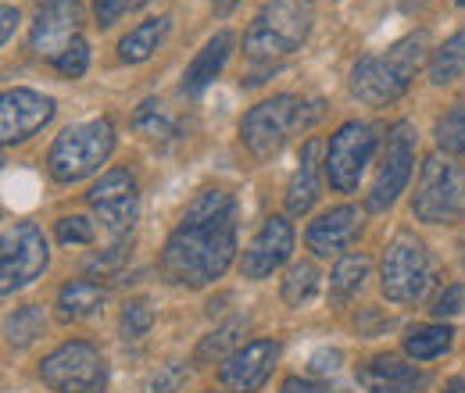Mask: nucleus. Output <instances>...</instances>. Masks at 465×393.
I'll list each match as a JSON object with an SVG mask.
<instances>
[{
  "label": "nucleus",
  "instance_id": "f257e3e1",
  "mask_svg": "<svg viewBox=\"0 0 465 393\" xmlns=\"http://www.w3.org/2000/svg\"><path fill=\"white\" fill-rule=\"evenodd\" d=\"M236 258V201L226 190L197 193L169 232L162 276L186 290H204L226 276Z\"/></svg>",
  "mask_w": 465,
  "mask_h": 393
},
{
  "label": "nucleus",
  "instance_id": "f03ea898",
  "mask_svg": "<svg viewBox=\"0 0 465 393\" xmlns=\"http://www.w3.org/2000/svg\"><path fill=\"white\" fill-rule=\"evenodd\" d=\"M426 51H430V36L408 33L398 44H391L383 54H365L351 68V93L369 108H383L405 97L415 72L426 61Z\"/></svg>",
  "mask_w": 465,
  "mask_h": 393
},
{
  "label": "nucleus",
  "instance_id": "7ed1b4c3",
  "mask_svg": "<svg viewBox=\"0 0 465 393\" xmlns=\"http://www.w3.org/2000/svg\"><path fill=\"white\" fill-rule=\"evenodd\" d=\"M315 25V4L312 0H269L251 29L243 33V54L251 61H280L301 51Z\"/></svg>",
  "mask_w": 465,
  "mask_h": 393
},
{
  "label": "nucleus",
  "instance_id": "20e7f679",
  "mask_svg": "<svg viewBox=\"0 0 465 393\" xmlns=\"http://www.w3.org/2000/svg\"><path fill=\"white\" fill-rule=\"evenodd\" d=\"M115 151V125L108 118H90V122H75L68 129H61V136L47 151V172L54 182H79L101 165H108Z\"/></svg>",
  "mask_w": 465,
  "mask_h": 393
},
{
  "label": "nucleus",
  "instance_id": "39448f33",
  "mask_svg": "<svg viewBox=\"0 0 465 393\" xmlns=\"http://www.w3.org/2000/svg\"><path fill=\"white\" fill-rule=\"evenodd\" d=\"M308 108H312V104L297 101L293 93H276V97L254 104L251 112L243 114V122H240V140H243V147H247L258 162L276 158L297 129H308V125L319 118V108H315V112H308Z\"/></svg>",
  "mask_w": 465,
  "mask_h": 393
},
{
  "label": "nucleus",
  "instance_id": "423d86ee",
  "mask_svg": "<svg viewBox=\"0 0 465 393\" xmlns=\"http://www.w3.org/2000/svg\"><path fill=\"white\" fill-rule=\"evenodd\" d=\"M411 215L426 225H448L465 219V169L448 154L426 158L419 186L411 193Z\"/></svg>",
  "mask_w": 465,
  "mask_h": 393
},
{
  "label": "nucleus",
  "instance_id": "0eeeda50",
  "mask_svg": "<svg viewBox=\"0 0 465 393\" xmlns=\"http://www.w3.org/2000/svg\"><path fill=\"white\" fill-rule=\"evenodd\" d=\"M40 379L54 393H104L108 358L90 339H68L40 361Z\"/></svg>",
  "mask_w": 465,
  "mask_h": 393
},
{
  "label": "nucleus",
  "instance_id": "6e6552de",
  "mask_svg": "<svg viewBox=\"0 0 465 393\" xmlns=\"http://www.w3.org/2000/svg\"><path fill=\"white\" fill-rule=\"evenodd\" d=\"M430 280H433V265H430L426 243L415 232L401 229L387 243V254H383V265H380L383 297L394 300V304H415L430 290Z\"/></svg>",
  "mask_w": 465,
  "mask_h": 393
},
{
  "label": "nucleus",
  "instance_id": "1a4fd4ad",
  "mask_svg": "<svg viewBox=\"0 0 465 393\" xmlns=\"http://www.w3.org/2000/svg\"><path fill=\"white\" fill-rule=\"evenodd\" d=\"M51 265V243L36 222H18L4 232V251H0V290L11 297L15 290H25L36 282Z\"/></svg>",
  "mask_w": 465,
  "mask_h": 393
},
{
  "label": "nucleus",
  "instance_id": "9d476101",
  "mask_svg": "<svg viewBox=\"0 0 465 393\" xmlns=\"http://www.w3.org/2000/svg\"><path fill=\"white\" fill-rule=\"evenodd\" d=\"M376 125L369 122H344L333 136H330V147H326V158H322V172L330 179V186L337 193H354L358 182H361V172L372 162L376 154Z\"/></svg>",
  "mask_w": 465,
  "mask_h": 393
},
{
  "label": "nucleus",
  "instance_id": "9b49d317",
  "mask_svg": "<svg viewBox=\"0 0 465 393\" xmlns=\"http://www.w3.org/2000/svg\"><path fill=\"white\" fill-rule=\"evenodd\" d=\"M415 140H419V133H415L411 122H394L391 125L383 162H380L376 179L369 186V197H365L369 211H387L408 190V179H411V169H415Z\"/></svg>",
  "mask_w": 465,
  "mask_h": 393
},
{
  "label": "nucleus",
  "instance_id": "f8f14e48",
  "mask_svg": "<svg viewBox=\"0 0 465 393\" xmlns=\"http://www.w3.org/2000/svg\"><path fill=\"white\" fill-rule=\"evenodd\" d=\"M94 215L101 219V225L115 236V243H122L140 215V186L136 175L129 169H108L86 193Z\"/></svg>",
  "mask_w": 465,
  "mask_h": 393
},
{
  "label": "nucleus",
  "instance_id": "ddd939ff",
  "mask_svg": "<svg viewBox=\"0 0 465 393\" xmlns=\"http://www.w3.org/2000/svg\"><path fill=\"white\" fill-rule=\"evenodd\" d=\"M58 112V104L47 93H36L29 86H15L0 97V140L4 147L25 143L29 136H36Z\"/></svg>",
  "mask_w": 465,
  "mask_h": 393
},
{
  "label": "nucleus",
  "instance_id": "4468645a",
  "mask_svg": "<svg viewBox=\"0 0 465 393\" xmlns=\"http://www.w3.org/2000/svg\"><path fill=\"white\" fill-rule=\"evenodd\" d=\"M83 22V4L79 0H44L36 7L33 29H29V47L40 57H54L79 36Z\"/></svg>",
  "mask_w": 465,
  "mask_h": 393
},
{
  "label": "nucleus",
  "instance_id": "2eb2a0df",
  "mask_svg": "<svg viewBox=\"0 0 465 393\" xmlns=\"http://www.w3.org/2000/svg\"><path fill=\"white\" fill-rule=\"evenodd\" d=\"M293 254V225L283 215L265 219V225L254 232V240L243 251L240 272L243 280H269L276 269H283Z\"/></svg>",
  "mask_w": 465,
  "mask_h": 393
},
{
  "label": "nucleus",
  "instance_id": "dca6fc26",
  "mask_svg": "<svg viewBox=\"0 0 465 393\" xmlns=\"http://www.w3.org/2000/svg\"><path fill=\"white\" fill-rule=\"evenodd\" d=\"M280 339H251L240 343L230 358L219 365V383L236 393H254L276 368Z\"/></svg>",
  "mask_w": 465,
  "mask_h": 393
},
{
  "label": "nucleus",
  "instance_id": "f3484780",
  "mask_svg": "<svg viewBox=\"0 0 465 393\" xmlns=\"http://www.w3.org/2000/svg\"><path fill=\"white\" fill-rule=\"evenodd\" d=\"M358 383L365 387V393H419L430 387V376L394 354H380L358 365Z\"/></svg>",
  "mask_w": 465,
  "mask_h": 393
},
{
  "label": "nucleus",
  "instance_id": "a211bd4d",
  "mask_svg": "<svg viewBox=\"0 0 465 393\" xmlns=\"http://www.w3.org/2000/svg\"><path fill=\"white\" fill-rule=\"evenodd\" d=\"M358 229H361V215H358V208H351V204H341V208H330V211H322L315 222L308 225V232H304V243H308V251H312V254H319V258H330V254H344L351 243H354Z\"/></svg>",
  "mask_w": 465,
  "mask_h": 393
},
{
  "label": "nucleus",
  "instance_id": "6ab92c4d",
  "mask_svg": "<svg viewBox=\"0 0 465 393\" xmlns=\"http://www.w3.org/2000/svg\"><path fill=\"white\" fill-rule=\"evenodd\" d=\"M230 54H232V33L223 29V33H215V36L197 51V57L190 61V68H186V75H183V93L201 97V93L223 75Z\"/></svg>",
  "mask_w": 465,
  "mask_h": 393
},
{
  "label": "nucleus",
  "instance_id": "aec40b11",
  "mask_svg": "<svg viewBox=\"0 0 465 393\" xmlns=\"http://www.w3.org/2000/svg\"><path fill=\"white\" fill-rule=\"evenodd\" d=\"M319 151H322V143L315 136L301 147V162H297L291 186H287V211L291 215H308L315 208V201H319V169H322Z\"/></svg>",
  "mask_w": 465,
  "mask_h": 393
},
{
  "label": "nucleus",
  "instance_id": "412c9836",
  "mask_svg": "<svg viewBox=\"0 0 465 393\" xmlns=\"http://www.w3.org/2000/svg\"><path fill=\"white\" fill-rule=\"evenodd\" d=\"M169 29H173V18H169V15H158V18H147V22L133 25V29L118 40V57H122L125 64H140V61H147V57L165 44Z\"/></svg>",
  "mask_w": 465,
  "mask_h": 393
},
{
  "label": "nucleus",
  "instance_id": "4be33fe9",
  "mask_svg": "<svg viewBox=\"0 0 465 393\" xmlns=\"http://www.w3.org/2000/svg\"><path fill=\"white\" fill-rule=\"evenodd\" d=\"M104 290L90 280H68L58 290V319L61 322H79V319H90L94 311L104 308Z\"/></svg>",
  "mask_w": 465,
  "mask_h": 393
},
{
  "label": "nucleus",
  "instance_id": "5701e85b",
  "mask_svg": "<svg viewBox=\"0 0 465 393\" xmlns=\"http://www.w3.org/2000/svg\"><path fill=\"white\" fill-rule=\"evenodd\" d=\"M465 75V29H459L451 40H444L430 57V83L448 86Z\"/></svg>",
  "mask_w": 465,
  "mask_h": 393
},
{
  "label": "nucleus",
  "instance_id": "b1692460",
  "mask_svg": "<svg viewBox=\"0 0 465 393\" xmlns=\"http://www.w3.org/2000/svg\"><path fill=\"white\" fill-rule=\"evenodd\" d=\"M369 269H372V261H369L365 254H344V258L337 261L333 276H330V293H333V300H337V304H348L351 297H358L365 280H369Z\"/></svg>",
  "mask_w": 465,
  "mask_h": 393
},
{
  "label": "nucleus",
  "instance_id": "393cba45",
  "mask_svg": "<svg viewBox=\"0 0 465 393\" xmlns=\"http://www.w3.org/2000/svg\"><path fill=\"white\" fill-rule=\"evenodd\" d=\"M455 329L451 326H411L405 333V354L415 361H433L444 350H451Z\"/></svg>",
  "mask_w": 465,
  "mask_h": 393
},
{
  "label": "nucleus",
  "instance_id": "a878e982",
  "mask_svg": "<svg viewBox=\"0 0 465 393\" xmlns=\"http://www.w3.org/2000/svg\"><path fill=\"white\" fill-rule=\"evenodd\" d=\"M319 269L312 265V261H293L291 269H287V276L280 282V297H283V304H291V308H301V304H308L315 293H319Z\"/></svg>",
  "mask_w": 465,
  "mask_h": 393
},
{
  "label": "nucleus",
  "instance_id": "bb28decb",
  "mask_svg": "<svg viewBox=\"0 0 465 393\" xmlns=\"http://www.w3.org/2000/svg\"><path fill=\"white\" fill-rule=\"evenodd\" d=\"M44 326H47V319H44V311L36 308V304H29V308H18L7 322H4V337H7V347H15V350H25L29 343H36V337H44Z\"/></svg>",
  "mask_w": 465,
  "mask_h": 393
},
{
  "label": "nucleus",
  "instance_id": "cd10ccee",
  "mask_svg": "<svg viewBox=\"0 0 465 393\" xmlns=\"http://www.w3.org/2000/svg\"><path fill=\"white\" fill-rule=\"evenodd\" d=\"M243 329H247L243 319H232L226 326H219L215 333H208V337L197 343V354H193V358H197V361H212V358H215V361H219V358L226 361L232 350H236V339H240Z\"/></svg>",
  "mask_w": 465,
  "mask_h": 393
},
{
  "label": "nucleus",
  "instance_id": "c85d7f7f",
  "mask_svg": "<svg viewBox=\"0 0 465 393\" xmlns=\"http://www.w3.org/2000/svg\"><path fill=\"white\" fill-rule=\"evenodd\" d=\"M437 143L444 154L465 158V101L437 118Z\"/></svg>",
  "mask_w": 465,
  "mask_h": 393
},
{
  "label": "nucleus",
  "instance_id": "c756f323",
  "mask_svg": "<svg viewBox=\"0 0 465 393\" xmlns=\"http://www.w3.org/2000/svg\"><path fill=\"white\" fill-rule=\"evenodd\" d=\"M133 125H136V133H143L147 140H169L175 133L173 118H169L162 101H143V104L136 108V114H133Z\"/></svg>",
  "mask_w": 465,
  "mask_h": 393
},
{
  "label": "nucleus",
  "instance_id": "7c9ffc66",
  "mask_svg": "<svg viewBox=\"0 0 465 393\" xmlns=\"http://www.w3.org/2000/svg\"><path fill=\"white\" fill-rule=\"evenodd\" d=\"M154 326V311L147 300H125L122 319H118V333L122 339H143Z\"/></svg>",
  "mask_w": 465,
  "mask_h": 393
},
{
  "label": "nucleus",
  "instance_id": "2f4dec72",
  "mask_svg": "<svg viewBox=\"0 0 465 393\" xmlns=\"http://www.w3.org/2000/svg\"><path fill=\"white\" fill-rule=\"evenodd\" d=\"M54 68H58L64 79H79V75H86V68H90V47H86V40L75 36V40L54 57Z\"/></svg>",
  "mask_w": 465,
  "mask_h": 393
},
{
  "label": "nucleus",
  "instance_id": "473e14b6",
  "mask_svg": "<svg viewBox=\"0 0 465 393\" xmlns=\"http://www.w3.org/2000/svg\"><path fill=\"white\" fill-rule=\"evenodd\" d=\"M186 365H162L151 379H147V387L143 393H179L183 390V383H186Z\"/></svg>",
  "mask_w": 465,
  "mask_h": 393
},
{
  "label": "nucleus",
  "instance_id": "72a5a7b5",
  "mask_svg": "<svg viewBox=\"0 0 465 393\" xmlns=\"http://www.w3.org/2000/svg\"><path fill=\"white\" fill-rule=\"evenodd\" d=\"M54 232H58V240L68 247V243H94V222L90 219H83V215H68V219H61L54 225Z\"/></svg>",
  "mask_w": 465,
  "mask_h": 393
},
{
  "label": "nucleus",
  "instance_id": "f704fd0d",
  "mask_svg": "<svg viewBox=\"0 0 465 393\" xmlns=\"http://www.w3.org/2000/svg\"><path fill=\"white\" fill-rule=\"evenodd\" d=\"M465 304V290L459 286V282H451V286H444L440 293H437V300H433V315L437 319H451V315H459Z\"/></svg>",
  "mask_w": 465,
  "mask_h": 393
},
{
  "label": "nucleus",
  "instance_id": "c9c22d12",
  "mask_svg": "<svg viewBox=\"0 0 465 393\" xmlns=\"http://www.w3.org/2000/svg\"><path fill=\"white\" fill-rule=\"evenodd\" d=\"M122 258H125V247L115 243V247H108V251L94 254V258L86 261V269H90V272H97V276H108V272H115L118 265H122Z\"/></svg>",
  "mask_w": 465,
  "mask_h": 393
},
{
  "label": "nucleus",
  "instance_id": "e433bc0d",
  "mask_svg": "<svg viewBox=\"0 0 465 393\" xmlns=\"http://www.w3.org/2000/svg\"><path fill=\"white\" fill-rule=\"evenodd\" d=\"M133 0H94V15H97V25L101 29H108V25H115L118 18L125 15V7H129Z\"/></svg>",
  "mask_w": 465,
  "mask_h": 393
},
{
  "label": "nucleus",
  "instance_id": "4c0bfd02",
  "mask_svg": "<svg viewBox=\"0 0 465 393\" xmlns=\"http://www.w3.org/2000/svg\"><path fill=\"white\" fill-rule=\"evenodd\" d=\"M341 368V350H315L312 354V372L315 376H333Z\"/></svg>",
  "mask_w": 465,
  "mask_h": 393
},
{
  "label": "nucleus",
  "instance_id": "58836bf2",
  "mask_svg": "<svg viewBox=\"0 0 465 393\" xmlns=\"http://www.w3.org/2000/svg\"><path fill=\"white\" fill-rule=\"evenodd\" d=\"M280 393H326V387H319L312 379H301V376H291V379H283Z\"/></svg>",
  "mask_w": 465,
  "mask_h": 393
},
{
  "label": "nucleus",
  "instance_id": "ea45409f",
  "mask_svg": "<svg viewBox=\"0 0 465 393\" xmlns=\"http://www.w3.org/2000/svg\"><path fill=\"white\" fill-rule=\"evenodd\" d=\"M0 18H4V25H0V40L11 44V33H15V25H18V11H15V7H4Z\"/></svg>",
  "mask_w": 465,
  "mask_h": 393
},
{
  "label": "nucleus",
  "instance_id": "a19ab883",
  "mask_svg": "<svg viewBox=\"0 0 465 393\" xmlns=\"http://www.w3.org/2000/svg\"><path fill=\"white\" fill-rule=\"evenodd\" d=\"M240 0H212V7H215V15H230L232 7H236Z\"/></svg>",
  "mask_w": 465,
  "mask_h": 393
},
{
  "label": "nucleus",
  "instance_id": "79ce46f5",
  "mask_svg": "<svg viewBox=\"0 0 465 393\" xmlns=\"http://www.w3.org/2000/svg\"><path fill=\"white\" fill-rule=\"evenodd\" d=\"M444 393H465V376H455V379H448Z\"/></svg>",
  "mask_w": 465,
  "mask_h": 393
},
{
  "label": "nucleus",
  "instance_id": "37998d69",
  "mask_svg": "<svg viewBox=\"0 0 465 393\" xmlns=\"http://www.w3.org/2000/svg\"><path fill=\"white\" fill-rule=\"evenodd\" d=\"M455 4H459V7H465V0H455Z\"/></svg>",
  "mask_w": 465,
  "mask_h": 393
}]
</instances>
